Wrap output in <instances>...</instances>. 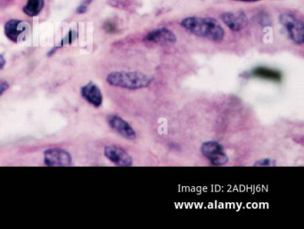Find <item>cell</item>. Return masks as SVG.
<instances>
[{
	"label": "cell",
	"mask_w": 304,
	"mask_h": 229,
	"mask_svg": "<svg viewBox=\"0 0 304 229\" xmlns=\"http://www.w3.org/2000/svg\"><path fill=\"white\" fill-rule=\"evenodd\" d=\"M180 25L188 32L214 42H220L225 37L222 25L212 17H186L181 20Z\"/></svg>",
	"instance_id": "1"
},
{
	"label": "cell",
	"mask_w": 304,
	"mask_h": 229,
	"mask_svg": "<svg viewBox=\"0 0 304 229\" xmlns=\"http://www.w3.org/2000/svg\"><path fill=\"white\" fill-rule=\"evenodd\" d=\"M106 82L109 85L130 90H142L151 86L154 77L140 72H112L108 74Z\"/></svg>",
	"instance_id": "2"
},
{
	"label": "cell",
	"mask_w": 304,
	"mask_h": 229,
	"mask_svg": "<svg viewBox=\"0 0 304 229\" xmlns=\"http://www.w3.org/2000/svg\"><path fill=\"white\" fill-rule=\"evenodd\" d=\"M280 24L286 30L291 40L297 45H302L304 42V22L292 14L284 12L278 17Z\"/></svg>",
	"instance_id": "3"
},
{
	"label": "cell",
	"mask_w": 304,
	"mask_h": 229,
	"mask_svg": "<svg viewBox=\"0 0 304 229\" xmlns=\"http://www.w3.org/2000/svg\"><path fill=\"white\" fill-rule=\"evenodd\" d=\"M201 152L214 166H223L228 162V156L218 141L208 140L202 144Z\"/></svg>",
	"instance_id": "4"
},
{
	"label": "cell",
	"mask_w": 304,
	"mask_h": 229,
	"mask_svg": "<svg viewBox=\"0 0 304 229\" xmlns=\"http://www.w3.org/2000/svg\"><path fill=\"white\" fill-rule=\"evenodd\" d=\"M30 32V25L28 22L22 20H8L4 25V34L14 43L25 40Z\"/></svg>",
	"instance_id": "5"
},
{
	"label": "cell",
	"mask_w": 304,
	"mask_h": 229,
	"mask_svg": "<svg viewBox=\"0 0 304 229\" xmlns=\"http://www.w3.org/2000/svg\"><path fill=\"white\" fill-rule=\"evenodd\" d=\"M44 164L48 167H68L72 164V159L64 149L50 148L44 152Z\"/></svg>",
	"instance_id": "6"
},
{
	"label": "cell",
	"mask_w": 304,
	"mask_h": 229,
	"mask_svg": "<svg viewBox=\"0 0 304 229\" xmlns=\"http://www.w3.org/2000/svg\"><path fill=\"white\" fill-rule=\"evenodd\" d=\"M107 124L112 130L116 131L119 135L128 140L136 138V132L130 123L120 117L119 115L110 114L107 116Z\"/></svg>",
	"instance_id": "7"
},
{
	"label": "cell",
	"mask_w": 304,
	"mask_h": 229,
	"mask_svg": "<svg viewBox=\"0 0 304 229\" xmlns=\"http://www.w3.org/2000/svg\"><path fill=\"white\" fill-rule=\"evenodd\" d=\"M104 154L111 162L119 167H130L133 165L132 156L124 148L116 146H107L104 150Z\"/></svg>",
	"instance_id": "8"
},
{
	"label": "cell",
	"mask_w": 304,
	"mask_h": 229,
	"mask_svg": "<svg viewBox=\"0 0 304 229\" xmlns=\"http://www.w3.org/2000/svg\"><path fill=\"white\" fill-rule=\"evenodd\" d=\"M144 40L152 44H174L177 42V36L170 29L159 28L148 32Z\"/></svg>",
	"instance_id": "9"
},
{
	"label": "cell",
	"mask_w": 304,
	"mask_h": 229,
	"mask_svg": "<svg viewBox=\"0 0 304 229\" xmlns=\"http://www.w3.org/2000/svg\"><path fill=\"white\" fill-rule=\"evenodd\" d=\"M222 20L233 32L242 30L248 24L246 14L242 11L224 12L222 14Z\"/></svg>",
	"instance_id": "10"
},
{
	"label": "cell",
	"mask_w": 304,
	"mask_h": 229,
	"mask_svg": "<svg viewBox=\"0 0 304 229\" xmlns=\"http://www.w3.org/2000/svg\"><path fill=\"white\" fill-rule=\"evenodd\" d=\"M80 94L86 102L94 107H98L103 104V94L99 86L93 82H90L80 88Z\"/></svg>",
	"instance_id": "11"
},
{
	"label": "cell",
	"mask_w": 304,
	"mask_h": 229,
	"mask_svg": "<svg viewBox=\"0 0 304 229\" xmlns=\"http://www.w3.org/2000/svg\"><path fill=\"white\" fill-rule=\"evenodd\" d=\"M252 77L263 78L272 82H280L282 80V74L278 70H273L266 67H257L251 72Z\"/></svg>",
	"instance_id": "12"
},
{
	"label": "cell",
	"mask_w": 304,
	"mask_h": 229,
	"mask_svg": "<svg viewBox=\"0 0 304 229\" xmlns=\"http://www.w3.org/2000/svg\"><path fill=\"white\" fill-rule=\"evenodd\" d=\"M45 0H27V3L24 8V12L26 16L35 17L38 16L42 9L44 8Z\"/></svg>",
	"instance_id": "13"
},
{
	"label": "cell",
	"mask_w": 304,
	"mask_h": 229,
	"mask_svg": "<svg viewBox=\"0 0 304 229\" xmlns=\"http://www.w3.org/2000/svg\"><path fill=\"white\" fill-rule=\"evenodd\" d=\"M276 162L270 158H264V159L258 160L255 162L254 166V167H272L276 166Z\"/></svg>",
	"instance_id": "14"
},
{
	"label": "cell",
	"mask_w": 304,
	"mask_h": 229,
	"mask_svg": "<svg viewBox=\"0 0 304 229\" xmlns=\"http://www.w3.org/2000/svg\"><path fill=\"white\" fill-rule=\"evenodd\" d=\"M76 37H77L76 32H72V30H70L69 34L64 38V40L62 41V44H64V43H66V44H70V43L74 42V40Z\"/></svg>",
	"instance_id": "15"
},
{
	"label": "cell",
	"mask_w": 304,
	"mask_h": 229,
	"mask_svg": "<svg viewBox=\"0 0 304 229\" xmlns=\"http://www.w3.org/2000/svg\"><path fill=\"white\" fill-rule=\"evenodd\" d=\"M9 84L8 82H1L0 83V96L4 94L6 90H8Z\"/></svg>",
	"instance_id": "16"
},
{
	"label": "cell",
	"mask_w": 304,
	"mask_h": 229,
	"mask_svg": "<svg viewBox=\"0 0 304 229\" xmlns=\"http://www.w3.org/2000/svg\"><path fill=\"white\" fill-rule=\"evenodd\" d=\"M86 10H88V8H86V4H82V6H80L77 10H76V12H78V14H85L86 12Z\"/></svg>",
	"instance_id": "17"
},
{
	"label": "cell",
	"mask_w": 304,
	"mask_h": 229,
	"mask_svg": "<svg viewBox=\"0 0 304 229\" xmlns=\"http://www.w3.org/2000/svg\"><path fill=\"white\" fill-rule=\"evenodd\" d=\"M6 66V60L3 56H0V70H2Z\"/></svg>",
	"instance_id": "18"
},
{
	"label": "cell",
	"mask_w": 304,
	"mask_h": 229,
	"mask_svg": "<svg viewBox=\"0 0 304 229\" xmlns=\"http://www.w3.org/2000/svg\"><path fill=\"white\" fill-rule=\"evenodd\" d=\"M234 1H240V2H257L259 0H234Z\"/></svg>",
	"instance_id": "19"
},
{
	"label": "cell",
	"mask_w": 304,
	"mask_h": 229,
	"mask_svg": "<svg viewBox=\"0 0 304 229\" xmlns=\"http://www.w3.org/2000/svg\"><path fill=\"white\" fill-rule=\"evenodd\" d=\"M82 1L84 4H90V3L92 2V0H82Z\"/></svg>",
	"instance_id": "20"
}]
</instances>
